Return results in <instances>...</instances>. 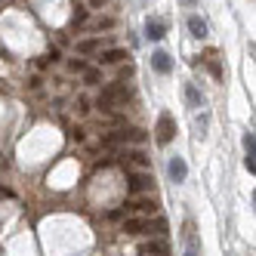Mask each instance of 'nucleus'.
I'll return each instance as SVG.
<instances>
[{
    "label": "nucleus",
    "mask_w": 256,
    "mask_h": 256,
    "mask_svg": "<svg viewBox=\"0 0 256 256\" xmlns=\"http://www.w3.org/2000/svg\"><path fill=\"white\" fill-rule=\"evenodd\" d=\"M126 99H130V86H126V84H120V80H114V84L102 86V93H99L96 105L108 112V108H118V105H124Z\"/></svg>",
    "instance_id": "nucleus-1"
},
{
    "label": "nucleus",
    "mask_w": 256,
    "mask_h": 256,
    "mask_svg": "<svg viewBox=\"0 0 256 256\" xmlns=\"http://www.w3.org/2000/svg\"><path fill=\"white\" fill-rule=\"evenodd\" d=\"M124 232L130 234H152V232H167V222L164 219H152V216H136V219H126Z\"/></svg>",
    "instance_id": "nucleus-2"
},
{
    "label": "nucleus",
    "mask_w": 256,
    "mask_h": 256,
    "mask_svg": "<svg viewBox=\"0 0 256 256\" xmlns=\"http://www.w3.org/2000/svg\"><path fill=\"white\" fill-rule=\"evenodd\" d=\"M154 136H158V142H160V145H167V142H173V136H176V120H173V114H167V112H164V114L158 118V126H154Z\"/></svg>",
    "instance_id": "nucleus-3"
},
{
    "label": "nucleus",
    "mask_w": 256,
    "mask_h": 256,
    "mask_svg": "<svg viewBox=\"0 0 256 256\" xmlns=\"http://www.w3.org/2000/svg\"><path fill=\"white\" fill-rule=\"evenodd\" d=\"M145 133L142 130H114V133H108L102 142L105 145H120V142H142Z\"/></svg>",
    "instance_id": "nucleus-4"
},
{
    "label": "nucleus",
    "mask_w": 256,
    "mask_h": 256,
    "mask_svg": "<svg viewBox=\"0 0 256 256\" xmlns=\"http://www.w3.org/2000/svg\"><path fill=\"white\" fill-rule=\"evenodd\" d=\"M154 188V176L152 173H133L130 176V192L139 194V192H152Z\"/></svg>",
    "instance_id": "nucleus-5"
},
{
    "label": "nucleus",
    "mask_w": 256,
    "mask_h": 256,
    "mask_svg": "<svg viewBox=\"0 0 256 256\" xmlns=\"http://www.w3.org/2000/svg\"><path fill=\"white\" fill-rule=\"evenodd\" d=\"M152 68L158 71V74H170V71H173V59H170V52H164V50L152 52Z\"/></svg>",
    "instance_id": "nucleus-6"
},
{
    "label": "nucleus",
    "mask_w": 256,
    "mask_h": 256,
    "mask_svg": "<svg viewBox=\"0 0 256 256\" xmlns=\"http://www.w3.org/2000/svg\"><path fill=\"white\" fill-rule=\"evenodd\" d=\"M167 173H170V179H173V182H186V179H188V167H186V160H182L179 154H176V158H170Z\"/></svg>",
    "instance_id": "nucleus-7"
},
{
    "label": "nucleus",
    "mask_w": 256,
    "mask_h": 256,
    "mask_svg": "<svg viewBox=\"0 0 256 256\" xmlns=\"http://www.w3.org/2000/svg\"><path fill=\"white\" fill-rule=\"evenodd\" d=\"M164 34H167V22L164 19H148L145 22V38L148 40H160Z\"/></svg>",
    "instance_id": "nucleus-8"
},
{
    "label": "nucleus",
    "mask_w": 256,
    "mask_h": 256,
    "mask_svg": "<svg viewBox=\"0 0 256 256\" xmlns=\"http://www.w3.org/2000/svg\"><path fill=\"white\" fill-rule=\"evenodd\" d=\"M130 210H136L142 216H152V213H158V200L154 198H136V200H130Z\"/></svg>",
    "instance_id": "nucleus-9"
},
{
    "label": "nucleus",
    "mask_w": 256,
    "mask_h": 256,
    "mask_svg": "<svg viewBox=\"0 0 256 256\" xmlns=\"http://www.w3.org/2000/svg\"><path fill=\"white\" fill-rule=\"evenodd\" d=\"M167 253H170V244L164 238H154V241L145 244V256H167Z\"/></svg>",
    "instance_id": "nucleus-10"
},
{
    "label": "nucleus",
    "mask_w": 256,
    "mask_h": 256,
    "mask_svg": "<svg viewBox=\"0 0 256 256\" xmlns=\"http://www.w3.org/2000/svg\"><path fill=\"white\" fill-rule=\"evenodd\" d=\"M188 31H192V38L204 40L207 38V22L200 19V16H188Z\"/></svg>",
    "instance_id": "nucleus-11"
},
{
    "label": "nucleus",
    "mask_w": 256,
    "mask_h": 256,
    "mask_svg": "<svg viewBox=\"0 0 256 256\" xmlns=\"http://www.w3.org/2000/svg\"><path fill=\"white\" fill-rule=\"evenodd\" d=\"M124 59H130V52L120 50V46H118V50H105V52H102V62H105V65H118V62H124Z\"/></svg>",
    "instance_id": "nucleus-12"
},
{
    "label": "nucleus",
    "mask_w": 256,
    "mask_h": 256,
    "mask_svg": "<svg viewBox=\"0 0 256 256\" xmlns=\"http://www.w3.org/2000/svg\"><path fill=\"white\" fill-rule=\"evenodd\" d=\"M186 99H188L192 108H200V105H204V93H200L194 84H186Z\"/></svg>",
    "instance_id": "nucleus-13"
},
{
    "label": "nucleus",
    "mask_w": 256,
    "mask_h": 256,
    "mask_svg": "<svg viewBox=\"0 0 256 256\" xmlns=\"http://www.w3.org/2000/svg\"><path fill=\"white\" fill-rule=\"evenodd\" d=\"M99 46H102L99 38H90V40H80V44H78V52H96Z\"/></svg>",
    "instance_id": "nucleus-14"
},
{
    "label": "nucleus",
    "mask_w": 256,
    "mask_h": 256,
    "mask_svg": "<svg viewBox=\"0 0 256 256\" xmlns=\"http://www.w3.org/2000/svg\"><path fill=\"white\" fill-rule=\"evenodd\" d=\"M244 152L247 154H256V136L253 133H244Z\"/></svg>",
    "instance_id": "nucleus-15"
},
{
    "label": "nucleus",
    "mask_w": 256,
    "mask_h": 256,
    "mask_svg": "<svg viewBox=\"0 0 256 256\" xmlns=\"http://www.w3.org/2000/svg\"><path fill=\"white\" fill-rule=\"evenodd\" d=\"M126 158H130L133 164H139V167H145V164H148V158H145L142 152H133V154H126Z\"/></svg>",
    "instance_id": "nucleus-16"
},
{
    "label": "nucleus",
    "mask_w": 256,
    "mask_h": 256,
    "mask_svg": "<svg viewBox=\"0 0 256 256\" xmlns=\"http://www.w3.org/2000/svg\"><path fill=\"white\" fill-rule=\"evenodd\" d=\"M253 158H256V154H247V158H244V167H247L250 173H256V160H253Z\"/></svg>",
    "instance_id": "nucleus-17"
},
{
    "label": "nucleus",
    "mask_w": 256,
    "mask_h": 256,
    "mask_svg": "<svg viewBox=\"0 0 256 256\" xmlns=\"http://www.w3.org/2000/svg\"><path fill=\"white\" fill-rule=\"evenodd\" d=\"M86 84H99V71H93V68H86Z\"/></svg>",
    "instance_id": "nucleus-18"
},
{
    "label": "nucleus",
    "mask_w": 256,
    "mask_h": 256,
    "mask_svg": "<svg viewBox=\"0 0 256 256\" xmlns=\"http://www.w3.org/2000/svg\"><path fill=\"white\" fill-rule=\"evenodd\" d=\"M93 4H102V0H93Z\"/></svg>",
    "instance_id": "nucleus-19"
}]
</instances>
